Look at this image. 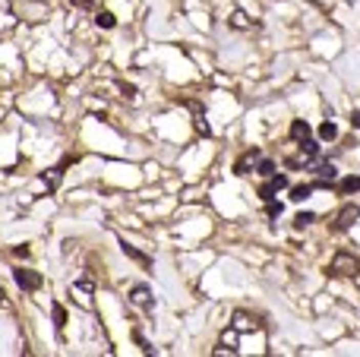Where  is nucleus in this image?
<instances>
[{
	"mask_svg": "<svg viewBox=\"0 0 360 357\" xmlns=\"http://www.w3.org/2000/svg\"><path fill=\"white\" fill-rule=\"evenodd\" d=\"M332 272H335V275H360V259L351 256V253H335Z\"/></svg>",
	"mask_w": 360,
	"mask_h": 357,
	"instance_id": "nucleus-1",
	"label": "nucleus"
},
{
	"mask_svg": "<svg viewBox=\"0 0 360 357\" xmlns=\"http://www.w3.org/2000/svg\"><path fill=\"white\" fill-rule=\"evenodd\" d=\"M13 278H16V285L23 291H38L41 288V275L32 272V269H13Z\"/></svg>",
	"mask_w": 360,
	"mask_h": 357,
	"instance_id": "nucleus-2",
	"label": "nucleus"
},
{
	"mask_svg": "<svg viewBox=\"0 0 360 357\" xmlns=\"http://www.w3.org/2000/svg\"><path fill=\"white\" fill-rule=\"evenodd\" d=\"M130 300L136 307H145V310L155 307V300H152V288H145V285H133L130 288Z\"/></svg>",
	"mask_w": 360,
	"mask_h": 357,
	"instance_id": "nucleus-3",
	"label": "nucleus"
},
{
	"mask_svg": "<svg viewBox=\"0 0 360 357\" xmlns=\"http://www.w3.org/2000/svg\"><path fill=\"white\" fill-rule=\"evenodd\" d=\"M357 218H360V205H345V209L338 212L335 228H338V231H348V228H351V224H354Z\"/></svg>",
	"mask_w": 360,
	"mask_h": 357,
	"instance_id": "nucleus-4",
	"label": "nucleus"
},
{
	"mask_svg": "<svg viewBox=\"0 0 360 357\" xmlns=\"http://www.w3.org/2000/svg\"><path fill=\"white\" fill-rule=\"evenodd\" d=\"M120 250L130 256V259H136L139 262V266H145V269H152V256H145L142 250H136V247H133V243H126V240H120Z\"/></svg>",
	"mask_w": 360,
	"mask_h": 357,
	"instance_id": "nucleus-5",
	"label": "nucleus"
},
{
	"mask_svg": "<svg viewBox=\"0 0 360 357\" xmlns=\"http://www.w3.org/2000/svg\"><path fill=\"white\" fill-rule=\"evenodd\" d=\"M310 133H313V130H310V123H307V120H294V123H291V136H294L297 142L310 139Z\"/></svg>",
	"mask_w": 360,
	"mask_h": 357,
	"instance_id": "nucleus-6",
	"label": "nucleus"
},
{
	"mask_svg": "<svg viewBox=\"0 0 360 357\" xmlns=\"http://www.w3.org/2000/svg\"><path fill=\"white\" fill-rule=\"evenodd\" d=\"M259 323H256V319H250V316H246V313H234V329L237 332H250V329H256Z\"/></svg>",
	"mask_w": 360,
	"mask_h": 357,
	"instance_id": "nucleus-7",
	"label": "nucleus"
},
{
	"mask_svg": "<svg viewBox=\"0 0 360 357\" xmlns=\"http://www.w3.org/2000/svg\"><path fill=\"white\" fill-rule=\"evenodd\" d=\"M256 158H259V149H253V152H246V155H243V158H240V161L234 164V171H237V174H250V171H246V167H250V164H253Z\"/></svg>",
	"mask_w": 360,
	"mask_h": 357,
	"instance_id": "nucleus-8",
	"label": "nucleus"
},
{
	"mask_svg": "<svg viewBox=\"0 0 360 357\" xmlns=\"http://www.w3.org/2000/svg\"><path fill=\"white\" fill-rule=\"evenodd\" d=\"M95 23H98L101 29H114V26H117V16L108 13V10H98V13H95Z\"/></svg>",
	"mask_w": 360,
	"mask_h": 357,
	"instance_id": "nucleus-9",
	"label": "nucleus"
},
{
	"mask_svg": "<svg viewBox=\"0 0 360 357\" xmlns=\"http://www.w3.org/2000/svg\"><path fill=\"white\" fill-rule=\"evenodd\" d=\"M313 190H316L313 183H300V186H294V190H291V199H294V202H303V199H310Z\"/></svg>",
	"mask_w": 360,
	"mask_h": 357,
	"instance_id": "nucleus-10",
	"label": "nucleus"
},
{
	"mask_svg": "<svg viewBox=\"0 0 360 357\" xmlns=\"http://www.w3.org/2000/svg\"><path fill=\"white\" fill-rule=\"evenodd\" d=\"M338 190H341V193H357V190H360V177H354V174L345 177V180L338 183Z\"/></svg>",
	"mask_w": 360,
	"mask_h": 357,
	"instance_id": "nucleus-11",
	"label": "nucleus"
},
{
	"mask_svg": "<svg viewBox=\"0 0 360 357\" xmlns=\"http://www.w3.org/2000/svg\"><path fill=\"white\" fill-rule=\"evenodd\" d=\"M319 136H322V139H335V136H338V127H335L332 120H326V123L319 127Z\"/></svg>",
	"mask_w": 360,
	"mask_h": 357,
	"instance_id": "nucleus-12",
	"label": "nucleus"
},
{
	"mask_svg": "<svg viewBox=\"0 0 360 357\" xmlns=\"http://www.w3.org/2000/svg\"><path fill=\"white\" fill-rule=\"evenodd\" d=\"M256 174H262V177H272V174H275V164H272L269 158H262V161H259V171H256Z\"/></svg>",
	"mask_w": 360,
	"mask_h": 357,
	"instance_id": "nucleus-13",
	"label": "nucleus"
},
{
	"mask_svg": "<svg viewBox=\"0 0 360 357\" xmlns=\"http://www.w3.org/2000/svg\"><path fill=\"white\" fill-rule=\"evenodd\" d=\"M310 221H316V215H313V212H300V215L294 218V224H297V228H307Z\"/></svg>",
	"mask_w": 360,
	"mask_h": 357,
	"instance_id": "nucleus-14",
	"label": "nucleus"
},
{
	"mask_svg": "<svg viewBox=\"0 0 360 357\" xmlns=\"http://www.w3.org/2000/svg\"><path fill=\"white\" fill-rule=\"evenodd\" d=\"M231 23H234L237 29H246V26H250V19H246V13H243V10H237V13L231 16Z\"/></svg>",
	"mask_w": 360,
	"mask_h": 357,
	"instance_id": "nucleus-15",
	"label": "nucleus"
},
{
	"mask_svg": "<svg viewBox=\"0 0 360 357\" xmlns=\"http://www.w3.org/2000/svg\"><path fill=\"white\" fill-rule=\"evenodd\" d=\"M54 316H57V329H63L67 326V310L60 304H54Z\"/></svg>",
	"mask_w": 360,
	"mask_h": 357,
	"instance_id": "nucleus-16",
	"label": "nucleus"
},
{
	"mask_svg": "<svg viewBox=\"0 0 360 357\" xmlns=\"http://www.w3.org/2000/svg\"><path fill=\"white\" fill-rule=\"evenodd\" d=\"M303 152H307V158H316L319 155V145L313 139H303Z\"/></svg>",
	"mask_w": 360,
	"mask_h": 357,
	"instance_id": "nucleus-17",
	"label": "nucleus"
},
{
	"mask_svg": "<svg viewBox=\"0 0 360 357\" xmlns=\"http://www.w3.org/2000/svg\"><path fill=\"white\" fill-rule=\"evenodd\" d=\"M272 186H275V193L278 190H284V186H288V177H284V174H272V180H269Z\"/></svg>",
	"mask_w": 360,
	"mask_h": 357,
	"instance_id": "nucleus-18",
	"label": "nucleus"
},
{
	"mask_svg": "<svg viewBox=\"0 0 360 357\" xmlns=\"http://www.w3.org/2000/svg\"><path fill=\"white\" fill-rule=\"evenodd\" d=\"M259 196H262L265 202H269V199L275 196V186H272V183H262V186H259Z\"/></svg>",
	"mask_w": 360,
	"mask_h": 357,
	"instance_id": "nucleus-19",
	"label": "nucleus"
},
{
	"mask_svg": "<svg viewBox=\"0 0 360 357\" xmlns=\"http://www.w3.org/2000/svg\"><path fill=\"white\" fill-rule=\"evenodd\" d=\"M73 7H79V10H92L95 4H98V0H70Z\"/></svg>",
	"mask_w": 360,
	"mask_h": 357,
	"instance_id": "nucleus-20",
	"label": "nucleus"
},
{
	"mask_svg": "<svg viewBox=\"0 0 360 357\" xmlns=\"http://www.w3.org/2000/svg\"><path fill=\"white\" fill-rule=\"evenodd\" d=\"M281 215V202H272L269 199V218H278Z\"/></svg>",
	"mask_w": 360,
	"mask_h": 357,
	"instance_id": "nucleus-21",
	"label": "nucleus"
},
{
	"mask_svg": "<svg viewBox=\"0 0 360 357\" xmlns=\"http://www.w3.org/2000/svg\"><path fill=\"white\" fill-rule=\"evenodd\" d=\"M351 123H354V127L360 130V111H354V114H351Z\"/></svg>",
	"mask_w": 360,
	"mask_h": 357,
	"instance_id": "nucleus-22",
	"label": "nucleus"
},
{
	"mask_svg": "<svg viewBox=\"0 0 360 357\" xmlns=\"http://www.w3.org/2000/svg\"><path fill=\"white\" fill-rule=\"evenodd\" d=\"M0 304H7V291H4V285H0Z\"/></svg>",
	"mask_w": 360,
	"mask_h": 357,
	"instance_id": "nucleus-23",
	"label": "nucleus"
}]
</instances>
